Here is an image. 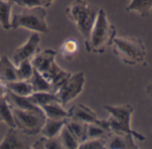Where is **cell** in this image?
I'll list each match as a JSON object with an SVG mask.
<instances>
[{
	"label": "cell",
	"mask_w": 152,
	"mask_h": 149,
	"mask_svg": "<svg viewBox=\"0 0 152 149\" xmlns=\"http://www.w3.org/2000/svg\"><path fill=\"white\" fill-rule=\"evenodd\" d=\"M56 50L47 49L42 51H38L31 59L33 68L39 72L52 86L54 92L71 74L70 72L63 69L56 64Z\"/></svg>",
	"instance_id": "1"
},
{
	"label": "cell",
	"mask_w": 152,
	"mask_h": 149,
	"mask_svg": "<svg viewBox=\"0 0 152 149\" xmlns=\"http://www.w3.org/2000/svg\"><path fill=\"white\" fill-rule=\"evenodd\" d=\"M115 36L116 28L109 22L105 10L99 8L90 37L85 41L86 50L90 53H104Z\"/></svg>",
	"instance_id": "2"
},
{
	"label": "cell",
	"mask_w": 152,
	"mask_h": 149,
	"mask_svg": "<svg viewBox=\"0 0 152 149\" xmlns=\"http://www.w3.org/2000/svg\"><path fill=\"white\" fill-rule=\"evenodd\" d=\"M99 8L87 0H73L65 9L68 19L75 25L86 41L91 34Z\"/></svg>",
	"instance_id": "3"
},
{
	"label": "cell",
	"mask_w": 152,
	"mask_h": 149,
	"mask_svg": "<svg viewBox=\"0 0 152 149\" xmlns=\"http://www.w3.org/2000/svg\"><path fill=\"white\" fill-rule=\"evenodd\" d=\"M114 53L126 65H146V47L143 41L135 37H115L111 44Z\"/></svg>",
	"instance_id": "4"
},
{
	"label": "cell",
	"mask_w": 152,
	"mask_h": 149,
	"mask_svg": "<svg viewBox=\"0 0 152 149\" xmlns=\"http://www.w3.org/2000/svg\"><path fill=\"white\" fill-rule=\"evenodd\" d=\"M20 11L12 14L11 25L13 29L23 28L32 32L47 33L48 25L47 23V10L43 7H21Z\"/></svg>",
	"instance_id": "5"
},
{
	"label": "cell",
	"mask_w": 152,
	"mask_h": 149,
	"mask_svg": "<svg viewBox=\"0 0 152 149\" xmlns=\"http://www.w3.org/2000/svg\"><path fill=\"white\" fill-rule=\"evenodd\" d=\"M104 109L110 114L107 120L109 130L115 132H124L132 135L135 139L144 141L145 136L133 130L131 127L132 115L134 108L129 104L124 105H105Z\"/></svg>",
	"instance_id": "6"
},
{
	"label": "cell",
	"mask_w": 152,
	"mask_h": 149,
	"mask_svg": "<svg viewBox=\"0 0 152 149\" xmlns=\"http://www.w3.org/2000/svg\"><path fill=\"white\" fill-rule=\"evenodd\" d=\"M16 128L21 132L27 135H36L40 130L46 121V116L42 109L39 110H21L12 107Z\"/></svg>",
	"instance_id": "7"
},
{
	"label": "cell",
	"mask_w": 152,
	"mask_h": 149,
	"mask_svg": "<svg viewBox=\"0 0 152 149\" xmlns=\"http://www.w3.org/2000/svg\"><path fill=\"white\" fill-rule=\"evenodd\" d=\"M85 86V74L83 72H76L68 77L64 82L54 92L58 102L65 106L72 100L76 99L83 93Z\"/></svg>",
	"instance_id": "8"
},
{
	"label": "cell",
	"mask_w": 152,
	"mask_h": 149,
	"mask_svg": "<svg viewBox=\"0 0 152 149\" xmlns=\"http://www.w3.org/2000/svg\"><path fill=\"white\" fill-rule=\"evenodd\" d=\"M40 42V37L38 32H32L24 43L20 45L15 51L12 61L15 66H18L21 62L31 59L35 54L39 51Z\"/></svg>",
	"instance_id": "9"
},
{
	"label": "cell",
	"mask_w": 152,
	"mask_h": 149,
	"mask_svg": "<svg viewBox=\"0 0 152 149\" xmlns=\"http://www.w3.org/2000/svg\"><path fill=\"white\" fill-rule=\"evenodd\" d=\"M69 111H70V118L80 120L86 124H90V123L97 124V125L103 127L107 130L110 131L107 120L99 119L96 112L94 111H92L90 107H88L84 104L75 105L72 108H71L69 110Z\"/></svg>",
	"instance_id": "10"
},
{
	"label": "cell",
	"mask_w": 152,
	"mask_h": 149,
	"mask_svg": "<svg viewBox=\"0 0 152 149\" xmlns=\"http://www.w3.org/2000/svg\"><path fill=\"white\" fill-rule=\"evenodd\" d=\"M135 137L128 133L109 131L105 136L106 148L108 149H123V148H134L138 149L139 146L134 143Z\"/></svg>",
	"instance_id": "11"
},
{
	"label": "cell",
	"mask_w": 152,
	"mask_h": 149,
	"mask_svg": "<svg viewBox=\"0 0 152 149\" xmlns=\"http://www.w3.org/2000/svg\"><path fill=\"white\" fill-rule=\"evenodd\" d=\"M17 128H9L4 138L0 142V149H24L29 148L28 142L21 136Z\"/></svg>",
	"instance_id": "12"
},
{
	"label": "cell",
	"mask_w": 152,
	"mask_h": 149,
	"mask_svg": "<svg viewBox=\"0 0 152 149\" xmlns=\"http://www.w3.org/2000/svg\"><path fill=\"white\" fill-rule=\"evenodd\" d=\"M48 119H66L70 118L69 110H65L59 102H53L48 104H45L40 107Z\"/></svg>",
	"instance_id": "13"
},
{
	"label": "cell",
	"mask_w": 152,
	"mask_h": 149,
	"mask_svg": "<svg viewBox=\"0 0 152 149\" xmlns=\"http://www.w3.org/2000/svg\"><path fill=\"white\" fill-rule=\"evenodd\" d=\"M66 119H52L46 118V121L40 130L42 136L47 138L57 137L65 125Z\"/></svg>",
	"instance_id": "14"
},
{
	"label": "cell",
	"mask_w": 152,
	"mask_h": 149,
	"mask_svg": "<svg viewBox=\"0 0 152 149\" xmlns=\"http://www.w3.org/2000/svg\"><path fill=\"white\" fill-rule=\"evenodd\" d=\"M0 79L5 83L15 81L16 77V66L7 56L0 58Z\"/></svg>",
	"instance_id": "15"
},
{
	"label": "cell",
	"mask_w": 152,
	"mask_h": 149,
	"mask_svg": "<svg viewBox=\"0 0 152 149\" xmlns=\"http://www.w3.org/2000/svg\"><path fill=\"white\" fill-rule=\"evenodd\" d=\"M152 10V0H131L126 7V11L135 12L143 18H148Z\"/></svg>",
	"instance_id": "16"
},
{
	"label": "cell",
	"mask_w": 152,
	"mask_h": 149,
	"mask_svg": "<svg viewBox=\"0 0 152 149\" xmlns=\"http://www.w3.org/2000/svg\"><path fill=\"white\" fill-rule=\"evenodd\" d=\"M86 123H83L72 118H68L65 121V127L73 135V136L79 141V143H82L86 138Z\"/></svg>",
	"instance_id": "17"
},
{
	"label": "cell",
	"mask_w": 152,
	"mask_h": 149,
	"mask_svg": "<svg viewBox=\"0 0 152 149\" xmlns=\"http://www.w3.org/2000/svg\"><path fill=\"white\" fill-rule=\"evenodd\" d=\"M6 86L8 91L20 96H29L33 93V89L28 80H15L7 82Z\"/></svg>",
	"instance_id": "18"
},
{
	"label": "cell",
	"mask_w": 152,
	"mask_h": 149,
	"mask_svg": "<svg viewBox=\"0 0 152 149\" xmlns=\"http://www.w3.org/2000/svg\"><path fill=\"white\" fill-rule=\"evenodd\" d=\"M14 6V2L0 0V25L5 30H9L12 28L11 19Z\"/></svg>",
	"instance_id": "19"
},
{
	"label": "cell",
	"mask_w": 152,
	"mask_h": 149,
	"mask_svg": "<svg viewBox=\"0 0 152 149\" xmlns=\"http://www.w3.org/2000/svg\"><path fill=\"white\" fill-rule=\"evenodd\" d=\"M28 81L30 82L33 92H54L52 86L36 69L33 70V73Z\"/></svg>",
	"instance_id": "20"
},
{
	"label": "cell",
	"mask_w": 152,
	"mask_h": 149,
	"mask_svg": "<svg viewBox=\"0 0 152 149\" xmlns=\"http://www.w3.org/2000/svg\"><path fill=\"white\" fill-rule=\"evenodd\" d=\"M0 121L5 123L9 128H16L12 106L7 97L0 98Z\"/></svg>",
	"instance_id": "21"
},
{
	"label": "cell",
	"mask_w": 152,
	"mask_h": 149,
	"mask_svg": "<svg viewBox=\"0 0 152 149\" xmlns=\"http://www.w3.org/2000/svg\"><path fill=\"white\" fill-rule=\"evenodd\" d=\"M28 98L32 103L39 107L53 102H58V99L54 92H33L28 96Z\"/></svg>",
	"instance_id": "22"
},
{
	"label": "cell",
	"mask_w": 152,
	"mask_h": 149,
	"mask_svg": "<svg viewBox=\"0 0 152 149\" xmlns=\"http://www.w3.org/2000/svg\"><path fill=\"white\" fill-rule=\"evenodd\" d=\"M79 44L75 39H66L60 47V53L65 59H72L75 54L78 52Z\"/></svg>",
	"instance_id": "23"
},
{
	"label": "cell",
	"mask_w": 152,
	"mask_h": 149,
	"mask_svg": "<svg viewBox=\"0 0 152 149\" xmlns=\"http://www.w3.org/2000/svg\"><path fill=\"white\" fill-rule=\"evenodd\" d=\"M60 142L63 145V148H66V149H78L79 146V141L76 139L73 135L68 130V128L65 127L63 128V129L61 130L59 136H58Z\"/></svg>",
	"instance_id": "24"
},
{
	"label": "cell",
	"mask_w": 152,
	"mask_h": 149,
	"mask_svg": "<svg viewBox=\"0 0 152 149\" xmlns=\"http://www.w3.org/2000/svg\"><path fill=\"white\" fill-rule=\"evenodd\" d=\"M31 148H38V149H62L63 145L60 142L59 137L54 138H47V137H40L38 141H36Z\"/></svg>",
	"instance_id": "25"
},
{
	"label": "cell",
	"mask_w": 152,
	"mask_h": 149,
	"mask_svg": "<svg viewBox=\"0 0 152 149\" xmlns=\"http://www.w3.org/2000/svg\"><path fill=\"white\" fill-rule=\"evenodd\" d=\"M33 66L30 59L21 62L16 66V77L17 80H29L33 73Z\"/></svg>",
	"instance_id": "26"
},
{
	"label": "cell",
	"mask_w": 152,
	"mask_h": 149,
	"mask_svg": "<svg viewBox=\"0 0 152 149\" xmlns=\"http://www.w3.org/2000/svg\"><path fill=\"white\" fill-rule=\"evenodd\" d=\"M109 131L104 128L103 127L97 125V124H87L86 126V139H91V138H99V137H104L107 136V134Z\"/></svg>",
	"instance_id": "27"
},
{
	"label": "cell",
	"mask_w": 152,
	"mask_h": 149,
	"mask_svg": "<svg viewBox=\"0 0 152 149\" xmlns=\"http://www.w3.org/2000/svg\"><path fill=\"white\" fill-rule=\"evenodd\" d=\"M79 149H105L106 141L105 136L99 138H91L86 139L79 144Z\"/></svg>",
	"instance_id": "28"
},
{
	"label": "cell",
	"mask_w": 152,
	"mask_h": 149,
	"mask_svg": "<svg viewBox=\"0 0 152 149\" xmlns=\"http://www.w3.org/2000/svg\"><path fill=\"white\" fill-rule=\"evenodd\" d=\"M15 5H17L21 7H42L40 0H15Z\"/></svg>",
	"instance_id": "29"
},
{
	"label": "cell",
	"mask_w": 152,
	"mask_h": 149,
	"mask_svg": "<svg viewBox=\"0 0 152 149\" xmlns=\"http://www.w3.org/2000/svg\"><path fill=\"white\" fill-rule=\"evenodd\" d=\"M7 88L6 86V83L0 79V98H4L7 96Z\"/></svg>",
	"instance_id": "30"
},
{
	"label": "cell",
	"mask_w": 152,
	"mask_h": 149,
	"mask_svg": "<svg viewBox=\"0 0 152 149\" xmlns=\"http://www.w3.org/2000/svg\"><path fill=\"white\" fill-rule=\"evenodd\" d=\"M41 1V4H42V7H45V8H48L49 7L52 6V4L54 3L55 0H40Z\"/></svg>",
	"instance_id": "31"
},
{
	"label": "cell",
	"mask_w": 152,
	"mask_h": 149,
	"mask_svg": "<svg viewBox=\"0 0 152 149\" xmlns=\"http://www.w3.org/2000/svg\"><path fill=\"white\" fill-rule=\"evenodd\" d=\"M146 93H147L148 96L152 99V83H150V84H148L147 86V87H146Z\"/></svg>",
	"instance_id": "32"
},
{
	"label": "cell",
	"mask_w": 152,
	"mask_h": 149,
	"mask_svg": "<svg viewBox=\"0 0 152 149\" xmlns=\"http://www.w3.org/2000/svg\"><path fill=\"white\" fill-rule=\"evenodd\" d=\"M7 1H11V2H14L15 3V0H7Z\"/></svg>",
	"instance_id": "33"
}]
</instances>
